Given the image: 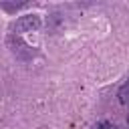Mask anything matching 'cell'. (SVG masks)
Here are the masks:
<instances>
[{"label":"cell","instance_id":"cell-1","mask_svg":"<svg viewBox=\"0 0 129 129\" xmlns=\"http://www.w3.org/2000/svg\"><path fill=\"white\" fill-rule=\"evenodd\" d=\"M117 97H119V103H121V105L129 107V81L119 89V95H117Z\"/></svg>","mask_w":129,"mask_h":129},{"label":"cell","instance_id":"cell-2","mask_svg":"<svg viewBox=\"0 0 129 129\" xmlns=\"http://www.w3.org/2000/svg\"><path fill=\"white\" fill-rule=\"evenodd\" d=\"M95 129H119V127H117L115 123H111V121H101Z\"/></svg>","mask_w":129,"mask_h":129},{"label":"cell","instance_id":"cell-3","mask_svg":"<svg viewBox=\"0 0 129 129\" xmlns=\"http://www.w3.org/2000/svg\"><path fill=\"white\" fill-rule=\"evenodd\" d=\"M127 121H129V115H127Z\"/></svg>","mask_w":129,"mask_h":129}]
</instances>
